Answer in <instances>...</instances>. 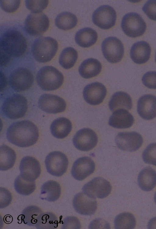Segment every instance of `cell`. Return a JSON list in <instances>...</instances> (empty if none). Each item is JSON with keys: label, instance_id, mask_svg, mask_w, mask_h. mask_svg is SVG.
<instances>
[{"label": "cell", "instance_id": "obj_28", "mask_svg": "<svg viewBox=\"0 0 156 229\" xmlns=\"http://www.w3.org/2000/svg\"><path fill=\"white\" fill-rule=\"evenodd\" d=\"M98 35L96 31L89 27L80 29L75 35V41L79 46L86 48L90 47L96 42Z\"/></svg>", "mask_w": 156, "mask_h": 229}, {"label": "cell", "instance_id": "obj_6", "mask_svg": "<svg viewBox=\"0 0 156 229\" xmlns=\"http://www.w3.org/2000/svg\"><path fill=\"white\" fill-rule=\"evenodd\" d=\"M121 26L124 33L129 37L135 38L145 33L146 24L141 16L137 13L130 12L123 17Z\"/></svg>", "mask_w": 156, "mask_h": 229}, {"label": "cell", "instance_id": "obj_14", "mask_svg": "<svg viewBox=\"0 0 156 229\" xmlns=\"http://www.w3.org/2000/svg\"><path fill=\"white\" fill-rule=\"evenodd\" d=\"M75 147L82 151H88L94 147L98 142L96 134L89 128H82L79 130L73 138Z\"/></svg>", "mask_w": 156, "mask_h": 229}, {"label": "cell", "instance_id": "obj_7", "mask_svg": "<svg viewBox=\"0 0 156 229\" xmlns=\"http://www.w3.org/2000/svg\"><path fill=\"white\" fill-rule=\"evenodd\" d=\"M9 81L10 86L13 90L17 92H23L28 90L32 86L34 77L30 69L20 67L11 73Z\"/></svg>", "mask_w": 156, "mask_h": 229}, {"label": "cell", "instance_id": "obj_17", "mask_svg": "<svg viewBox=\"0 0 156 229\" xmlns=\"http://www.w3.org/2000/svg\"><path fill=\"white\" fill-rule=\"evenodd\" d=\"M19 169L22 177L30 181H35L39 177L41 172L39 161L35 158L29 156L22 158Z\"/></svg>", "mask_w": 156, "mask_h": 229}, {"label": "cell", "instance_id": "obj_45", "mask_svg": "<svg viewBox=\"0 0 156 229\" xmlns=\"http://www.w3.org/2000/svg\"><path fill=\"white\" fill-rule=\"evenodd\" d=\"M154 200L156 204V192L155 193L154 196Z\"/></svg>", "mask_w": 156, "mask_h": 229}, {"label": "cell", "instance_id": "obj_26", "mask_svg": "<svg viewBox=\"0 0 156 229\" xmlns=\"http://www.w3.org/2000/svg\"><path fill=\"white\" fill-rule=\"evenodd\" d=\"M109 107L112 111L119 109L130 110L133 106L132 100L130 95L122 91L116 92L108 102Z\"/></svg>", "mask_w": 156, "mask_h": 229}, {"label": "cell", "instance_id": "obj_33", "mask_svg": "<svg viewBox=\"0 0 156 229\" xmlns=\"http://www.w3.org/2000/svg\"><path fill=\"white\" fill-rule=\"evenodd\" d=\"M42 213L41 209L37 206H29L23 211L21 215V219L25 224L35 226L38 217Z\"/></svg>", "mask_w": 156, "mask_h": 229}, {"label": "cell", "instance_id": "obj_18", "mask_svg": "<svg viewBox=\"0 0 156 229\" xmlns=\"http://www.w3.org/2000/svg\"><path fill=\"white\" fill-rule=\"evenodd\" d=\"M73 204L77 213L84 215L94 214L97 208L96 199L89 197L83 192L79 193L75 196Z\"/></svg>", "mask_w": 156, "mask_h": 229}, {"label": "cell", "instance_id": "obj_22", "mask_svg": "<svg viewBox=\"0 0 156 229\" xmlns=\"http://www.w3.org/2000/svg\"><path fill=\"white\" fill-rule=\"evenodd\" d=\"M151 51V46L148 43L144 41H138L134 43L131 47L130 57L136 64H144L149 59Z\"/></svg>", "mask_w": 156, "mask_h": 229}, {"label": "cell", "instance_id": "obj_24", "mask_svg": "<svg viewBox=\"0 0 156 229\" xmlns=\"http://www.w3.org/2000/svg\"><path fill=\"white\" fill-rule=\"evenodd\" d=\"M138 185L143 190L150 191L156 186V172L150 167L143 168L137 178Z\"/></svg>", "mask_w": 156, "mask_h": 229}, {"label": "cell", "instance_id": "obj_15", "mask_svg": "<svg viewBox=\"0 0 156 229\" xmlns=\"http://www.w3.org/2000/svg\"><path fill=\"white\" fill-rule=\"evenodd\" d=\"M39 107L46 113L56 114L64 112L66 107L65 100L60 97L51 94H44L40 97Z\"/></svg>", "mask_w": 156, "mask_h": 229}, {"label": "cell", "instance_id": "obj_37", "mask_svg": "<svg viewBox=\"0 0 156 229\" xmlns=\"http://www.w3.org/2000/svg\"><path fill=\"white\" fill-rule=\"evenodd\" d=\"M27 8L33 13H40L48 6V0H26Z\"/></svg>", "mask_w": 156, "mask_h": 229}, {"label": "cell", "instance_id": "obj_25", "mask_svg": "<svg viewBox=\"0 0 156 229\" xmlns=\"http://www.w3.org/2000/svg\"><path fill=\"white\" fill-rule=\"evenodd\" d=\"M102 65L98 60L89 58L84 60L79 68L80 75L83 78H91L98 75L102 70Z\"/></svg>", "mask_w": 156, "mask_h": 229}, {"label": "cell", "instance_id": "obj_34", "mask_svg": "<svg viewBox=\"0 0 156 229\" xmlns=\"http://www.w3.org/2000/svg\"><path fill=\"white\" fill-rule=\"evenodd\" d=\"M134 216L128 212L121 213L115 217L114 224L115 229H133L136 225Z\"/></svg>", "mask_w": 156, "mask_h": 229}, {"label": "cell", "instance_id": "obj_38", "mask_svg": "<svg viewBox=\"0 0 156 229\" xmlns=\"http://www.w3.org/2000/svg\"><path fill=\"white\" fill-rule=\"evenodd\" d=\"M142 81L143 84L148 88L156 89V71L147 72L143 76Z\"/></svg>", "mask_w": 156, "mask_h": 229}, {"label": "cell", "instance_id": "obj_3", "mask_svg": "<svg viewBox=\"0 0 156 229\" xmlns=\"http://www.w3.org/2000/svg\"><path fill=\"white\" fill-rule=\"evenodd\" d=\"M58 44L54 39L49 36H41L33 42L31 51L34 58L38 62L46 63L51 61L56 54Z\"/></svg>", "mask_w": 156, "mask_h": 229}, {"label": "cell", "instance_id": "obj_19", "mask_svg": "<svg viewBox=\"0 0 156 229\" xmlns=\"http://www.w3.org/2000/svg\"><path fill=\"white\" fill-rule=\"evenodd\" d=\"M95 167V163L90 158L82 157L74 162L71 169V174L76 179L83 180L94 172Z\"/></svg>", "mask_w": 156, "mask_h": 229}, {"label": "cell", "instance_id": "obj_29", "mask_svg": "<svg viewBox=\"0 0 156 229\" xmlns=\"http://www.w3.org/2000/svg\"><path fill=\"white\" fill-rule=\"evenodd\" d=\"M15 151L8 146L3 144L0 146L1 171H5L12 168L16 159Z\"/></svg>", "mask_w": 156, "mask_h": 229}, {"label": "cell", "instance_id": "obj_1", "mask_svg": "<svg viewBox=\"0 0 156 229\" xmlns=\"http://www.w3.org/2000/svg\"><path fill=\"white\" fill-rule=\"evenodd\" d=\"M0 54L11 59L23 56L28 47V42L22 27L16 25H3L0 28Z\"/></svg>", "mask_w": 156, "mask_h": 229}, {"label": "cell", "instance_id": "obj_35", "mask_svg": "<svg viewBox=\"0 0 156 229\" xmlns=\"http://www.w3.org/2000/svg\"><path fill=\"white\" fill-rule=\"evenodd\" d=\"M16 191L23 195L28 196L32 193L36 189L35 181H30L23 179L20 174L16 179L14 183Z\"/></svg>", "mask_w": 156, "mask_h": 229}, {"label": "cell", "instance_id": "obj_11", "mask_svg": "<svg viewBox=\"0 0 156 229\" xmlns=\"http://www.w3.org/2000/svg\"><path fill=\"white\" fill-rule=\"evenodd\" d=\"M82 189L83 192L91 198L103 199L110 193L112 186L108 181L103 178L98 177L86 183Z\"/></svg>", "mask_w": 156, "mask_h": 229}, {"label": "cell", "instance_id": "obj_5", "mask_svg": "<svg viewBox=\"0 0 156 229\" xmlns=\"http://www.w3.org/2000/svg\"><path fill=\"white\" fill-rule=\"evenodd\" d=\"M28 108V101L26 98L22 94H15L5 99L1 110L6 117L16 120L23 117Z\"/></svg>", "mask_w": 156, "mask_h": 229}, {"label": "cell", "instance_id": "obj_20", "mask_svg": "<svg viewBox=\"0 0 156 229\" xmlns=\"http://www.w3.org/2000/svg\"><path fill=\"white\" fill-rule=\"evenodd\" d=\"M137 111L145 120H150L156 117V96L151 94L141 96L137 101Z\"/></svg>", "mask_w": 156, "mask_h": 229}, {"label": "cell", "instance_id": "obj_42", "mask_svg": "<svg viewBox=\"0 0 156 229\" xmlns=\"http://www.w3.org/2000/svg\"><path fill=\"white\" fill-rule=\"evenodd\" d=\"M80 224L79 220L76 217H68L63 221L62 229L80 228Z\"/></svg>", "mask_w": 156, "mask_h": 229}, {"label": "cell", "instance_id": "obj_46", "mask_svg": "<svg viewBox=\"0 0 156 229\" xmlns=\"http://www.w3.org/2000/svg\"><path fill=\"white\" fill-rule=\"evenodd\" d=\"M155 61L156 63V54H155Z\"/></svg>", "mask_w": 156, "mask_h": 229}, {"label": "cell", "instance_id": "obj_16", "mask_svg": "<svg viewBox=\"0 0 156 229\" xmlns=\"http://www.w3.org/2000/svg\"><path fill=\"white\" fill-rule=\"evenodd\" d=\"M107 93L106 88L103 84L95 82L85 86L83 91V96L87 103L92 105H97L103 102Z\"/></svg>", "mask_w": 156, "mask_h": 229}, {"label": "cell", "instance_id": "obj_9", "mask_svg": "<svg viewBox=\"0 0 156 229\" xmlns=\"http://www.w3.org/2000/svg\"><path fill=\"white\" fill-rule=\"evenodd\" d=\"M45 164L47 172L51 175L60 177L66 172L69 161L66 155L59 151L49 153L46 157Z\"/></svg>", "mask_w": 156, "mask_h": 229}, {"label": "cell", "instance_id": "obj_4", "mask_svg": "<svg viewBox=\"0 0 156 229\" xmlns=\"http://www.w3.org/2000/svg\"><path fill=\"white\" fill-rule=\"evenodd\" d=\"M39 86L46 91L55 90L62 85L64 77L62 73L55 67L46 66L38 71L36 76Z\"/></svg>", "mask_w": 156, "mask_h": 229}, {"label": "cell", "instance_id": "obj_30", "mask_svg": "<svg viewBox=\"0 0 156 229\" xmlns=\"http://www.w3.org/2000/svg\"><path fill=\"white\" fill-rule=\"evenodd\" d=\"M77 17L73 14L64 12L58 14L55 19V24L59 29L66 30L74 28L77 25Z\"/></svg>", "mask_w": 156, "mask_h": 229}, {"label": "cell", "instance_id": "obj_27", "mask_svg": "<svg viewBox=\"0 0 156 229\" xmlns=\"http://www.w3.org/2000/svg\"><path fill=\"white\" fill-rule=\"evenodd\" d=\"M61 193V187L56 181L49 180L42 185L40 194V198L49 202H54L59 198Z\"/></svg>", "mask_w": 156, "mask_h": 229}, {"label": "cell", "instance_id": "obj_31", "mask_svg": "<svg viewBox=\"0 0 156 229\" xmlns=\"http://www.w3.org/2000/svg\"><path fill=\"white\" fill-rule=\"evenodd\" d=\"M78 57L77 51L74 48L67 47L61 53L59 58V63L64 68L68 69L72 68L76 62Z\"/></svg>", "mask_w": 156, "mask_h": 229}, {"label": "cell", "instance_id": "obj_23", "mask_svg": "<svg viewBox=\"0 0 156 229\" xmlns=\"http://www.w3.org/2000/svg\"><path fill=\"white\" fill-rule=\"evenodd\" d=\"M72 123L68 118L61 117L54 120L51 123L50 130L52 135L58 139H63L70 133Z\"/></svg>", "mask_w": 156, "mask_h": 229}, {"label": "cell", "instance_id": "obj_13", "mask_svg": "<svg viewBox=\"0 0 156 229\" xmlns=\"http://www.w3.org/2000/svg\"><path fill=\"white\" fill-rule=\"evenodd\" d=\"M115 142L118 147L122 150L134 152L140 147L143 140L141 135L136 132H120L116 136Z\"/></svg>", "mask_w": 156, "mask_h": 229}, {"label": "cell", "instance_id": "obj_8", "mask_svg": "<svg viewBox=\"0 0 156 229\" xmlns=\"http://www.w3.org/2000/svg\"><path fill=\"white\" fill-rule=\"evenodd\" d=\"M50 25L49 19L44 13L31 12L25 19L24 28L29 35L37 36L43 34L47 31Z\"/></svg>", "mask_w": 156, "mask_h": 229}, {"label": "cell", "instance_id": "obj_2", "mask_svg": "<svg viewBox=\"0 0 156 229\" xmlns=\"http://www.w3.org/2000/svg\"><path fill=\"white\" fill-rule=\"evenodd\" d=\"M39 137L37 126L29 120L17 121L8 128L6 137L8 141L17 146L25 147L35 144Z\"/></svg>", "mask_w": 156, "mask_h": 229}, {"label": "cell", "instance_id": "obj_39", "mask_svg": "<svg viewBox=\"0 0 156 229\" xmlns=\"http://www.w3.org/2000/svg\"><path fill=\"white\" fill-rule=\"evenodd\" d=\"M142 10L149 18L156 21V0L147 1L144 5Z\"/></svg>", "mask_w": 156, "mask_h": 229}, {"label": "cell", "instance_id": "obj_10", "mask_svg": "<svg viewBox=\"0 0 156 229\" xmlns=\"http://www.w3.org/2000/svg\"><path fill=\"white\" fill-rule=\"evenodd\" d=\"M101 50L105 58L112 63L120 62L124 54L122 43L115 37H109L105 39L101 44Z\"/></svg>", "mask_w": 156, "mask_h": 229}, {"label": "cell", "instance_id": "obj_43", "mask_svg": "<svg viewBox=\"0 0 156 229\" xmlns=\"http://www.w3.org/2000/svg\"><path fill=\"white\" fill-rule=\"evenodd\" d=\"M147 227L149 229L156 228V217L150 219L148 224Z\"/></svg>", "mask_w": 156, "mask_h": 229}, {"label": "cell", "instance_id": "obj_36", "mask_svg": "<svg viewBox=\"0 0 156 229\" xmlns=\"http://www.w3.org/2000/svg\"><path fill=\"white\" fill-rule=\"evenodd\" d=\"M142 156L145 163L156 166V143L147 146L143 151Z\"/></svg>", "mask_w": 156, "mask_h": 229}, {"label": "cell", "instance_id": "obj_12", "mask_svg": "<svg viewBox=\"0 0 156 229\" xmlns=\"http://www.w3.org/2000/svg\"><path fill=\"white\" fill-rule=\"evenodd\" d=\"M116 14L112 7L104 5L98 7L93 12L92 20L93 23L101 29H107L115 24Z\"/></svg>", "mask_w": 156, "mask_h": 229}, {"label": "cell", "instance_id": "obj_44", "mask_svg": "<svg viewBox=\"0 0 156 229\" xmlns=\"http://www.w3.org/2000/svg\"><path fill=\"white\" fill-rule=\"evenodd\" d=\"M1 78L2 79V80H1V81H2V82L1 83V84L2 83V84L1 85V91L2 90H3L5 87L7 83L5 76L4 74L3 73H2L1 71Z\"/></svg>", "mask_w": 156, "mask_h": 229}, {"label": "cell", "instance_id": "obj_21", "mask_svg": "<svg viewBox=\"0 0 156 229\" xmlns=\"http://www.w3.org/2000/svg\"><path fill=\"white\" fill-rule=\"evenodd\" d=\"M134 121L133 116L127 110L119 109L113 112L109 118L108 124L115 128L125 129L131 127Z\"/></svg>", "mask_w": 156, "mask_h": 229}, {"label": "cell", "instance_id": "obj_40", "mask_svg": "<svg viewBox=\"0 0 156 229\" xmlns=\"http://www.w3.org/2000/svg\"><path fill=\"white\" fill-rule=\"evenodd\" d=\"M20 4V0H0L1 8L5 12L12 13L16 11Z\"/></svg>", "mask_w": 156, "mask_h": 229}, {"label": "cell", "instance_id": "obj_32", "mask_svg": "<svg viewBox=\"0 0 156 229\" xmlns=\"http://www.w3.org/2000/svg\"><path fill=\"white\" fill-rule=\"evenodd\" d=\"M58 221L56 215L51 212L42 213L38 217L35 227L38 229L56 228Z\"/></svg>", "mask_w": 156, "mask_h": 229}, {"label": "cell", "instance_id": "obj_41", "mask_svg": "<svg viewBox=\"0 0 156 229\" xmlns=\"http://www.w3.org/2000/svg\"><path fill=\"white\" fill-rule=\"evenodd\" d=\"M12 199V194L7 189L0 188V207L3 208L8 206L11 203Z\"/></svg>", "mask_w": 156, "mask_h": 229}]
</instances>
